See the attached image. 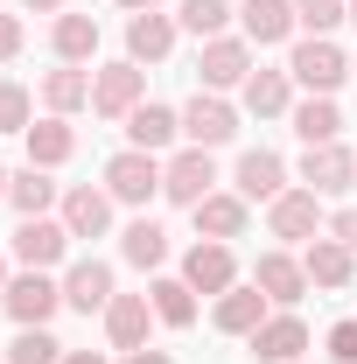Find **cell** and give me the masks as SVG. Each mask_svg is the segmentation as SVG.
I'll use <instances>...</instances> for the list:
<instances>
[{"instance_id":"obj_7","label":"cell","mask_w":357,"mask_h":364,"mask_svg":"<svg viewBox=\"0 0 357 364\" xmlns=\"http://www.w3.org/2000/svg\"><path fill=\"white\" fill-rule=\"evenodd\" d=\"M238 140V105L224 98V91H196L189 105H182V147H231Z\"/></svg>"},{"instance_id":"obj_37","label":"cell","mask_w":357,"mask_h":364,"mask_svg":"<svg viewBox=\"0 0 357 364\" xmlns=\"http://www.w3.org/2000/svg\"><path fill=\"white\" fill-rule=\"evenodd\" d=\"M21 43H28L21 14H7V7H0V63H14V56H21Z\"/></svg>"},{"instance_id":"obj_1","label":"cell","mask_w":357,"mask_h":364,"mask_svg":"<svg viewBox=\"0 0 357 364\" xmlns=\"http://www.w3.org/2000/svg\"><path fill=\"white\" fill-rule=\"evenodd\" d=\"M287 77H294V91L336 98V91L351 85V56L329 43V36H302V43H287Z\"/></svg>"},{"instance_id":"obj_8","label":"cell","mask_w":357,"mask_h":364,"mask_svg":"<svg viewBox=\"0 0 357 364\" xmlns=\"http://www.w3.org/2000/svg\"><path fill=\"white\" fill-rule=\"evenodd\" d=\"M161 161L169 154H147V147H119L112 161H105V189H112V203H154L161 196Z\"/></svg>"},{"instance_id":"obj_42","label":"cell","mask_w":357,"mask_h":364,"mask_svg":"<svg viewBox=\"0 0 357 364\" xmlns=\"http://www.w3.org/2000/svg\"><path fill=\"white\" fill-rule=\"evenodd\" d=\"M63 364H105L98 350H63Z\"/></svg>"},{"instance_id":"obj_13","label":"cell","mask_w":357,"mask_h":364,"mask_svg":"<svg viewBox=\"0 0 357 364\" xmlns=\"http://www.w3.org/2000/svg\"><path fill=\"white\" fill-rule=\"evenodd\" d=\"M112 210H119V203H112L105 182H70L63 203H56V218L70 225V238H105V231H112Z\"/></svg>"},{"instance_id":"obj_14","label":"cell","mask_w":357,"mask_h":364,"mask_svg":"<svg viewBox=\"0 0 357 364\" xmlns=\"http://www.w3.org/2000/svg\"><path fill=\"white\" fill-rule=\"evenodd\" d=\"M112 294H119V280H112L105 259H70V267H63V309H78V316H105Z\"/></svg>"},{"instance_id":"obj_26","label":"cell","mask_w":357,"mask_h":364,"mask_svg":"<svg viewBox=\"0 0 357 364\" xmlns=\"http://www.w3.org/2000/svg\"><path fill=\"white\" fill-rule=\"evenodd\" d=\"M36 98H43V112H56V119L85 112V105H91V70H85V63H56V70H43Z\"/></svg>"},{"instance_id":"obj_32","label":"cell","mask_w":357,"mask_h":364,"mask_svg":"<svg viewBox=\"0 0 357 364\" xmlns=\"http://www.w3.org/2000/svg\"><path fill=\"white\" fill-rule=\"evenodd\" d=\"M231 0H176V21L182 36H196V43H211V36H231Z\"/></svg>"},{"instance_id":"obj_11","label":"cell","mask_w":357,"mask_h":364,"mask_svg":"<svg viewBox=\"0 0 357 364\" xmlns=\"http://www.w3.org/2000/svg\"><path fill=\"white\" fill-rule=\"evenodd\" d=\"M252 287L267 294L273 309H294V301L309 294V267H302V252H287V245H267V252L252 259Z\"/></svg>"},{"instance_id":"obj_12","label":"cell","mask_w":357,"mask_h":364,"mask_svg":"<svg viewBox=\"0 0 357 364\" xmlns=\"http://www.w3.org/2000/svg\"><path fill=\"white\" fill-rule=\"evenodd\" d=\"M176 273L196 287V294H211V301H218L224 287H238V280H245V273H238V252H231V245H218V238H196V245L182 252Z\"/></svg>"},{"instance_id":"obj_33","label":"cell","mask_w":357,"mask_h":364,"mask_svg":"<svg viewBox=\"0 0 357 364\" xmlns=\"http://www.w3.org/2000/svg\"><path fill=\"white\" fill-rule=\"evenodd\" d=\"M36 127V91L21 77H0V134H28Z\"/></svg>"},{"instance_id":"obj_24","label":"cell","mask_w":357,"mask_h":364,"mask_svg":"<svg viewBox=\"0 0 357 364\" xmlns=\"http://www.w3.org/2000/svg\"><path fill=\"white\" fill-rule=\"evenodd\" d=\"M7 203H14L21 218H49V210L63 203V182H56V168H36V161H21V168L7 176Z\"/></svg>"},{"instance_id":"obj_43","label":"cell","mask_w":357,"mask_h":364,"mask_svg":"<svg viewBox=\"0 0 357 364\" xmlns=\"http://www.w3.org/2000/svg\"><path fill=\"white\" fill-rule=\"evenodd\" d=\"M7 176H14V168H7V161H0V203H7Z\"/></svg>"},{"instance_id":"obj_29","label":"cell","mask_w":357,"mask_h":364,"mask_svg":"<svg viewBox=\"0 0 357 364\" xmlns=\"http://www.w3.org/2000/svg\"><path fill=\"white\" fill-rule=\"evenodd\" d=\"M98 43H105V36H98V14H70V7H63V14L49 21V49H56V63H91Z\"/></svg>"},{"instance_id":"obj_6","label":"cell","mask_w":357,"mask_h":364,"mask_svg":"<svg viewBox=\"0 0 357 364\" xmlns=\"http://www.w3.org/2000/svg\"><path fill=\"white\" fill-rule=\"evenodd\" d=\"M134 105H147V70H140L134 56L91 70V112H98V119H119V127H127Z\"/></svg>"},{"instance_id":"obj_34","label":"cell","mask_w":357,"mask_h":364,"mask_svg":"<svg viewBox=\"0 0 357 364\" xmlns=\"http://www.w3.org/2000/svg\"><path fill=\"white\" fill-rule=\"evenodd\" d=\"M0 364H63V343L49 329H14V343H7Z\"/></svg>"},{"instance_id":"obj_25","label":"cell","mask_w":357,"mask_h":364,"mask_svg":"<svg viewBox=\"0 0 357 364\" xmlns=\"http://www.w3.org/2000/svg\"><path fill=\"white\" fill-rule=\"evenodd\" d=\"M238 105H245V112H260V119H287V112H294V77H287V63H280V70L260 63V70L238 85Z\"/></svg>"},{"instance_id":"obj_4","label":"cell","mask_w":357,"mask_h":364,"mask_svg":"<svg viewBox=\"0 0 357 364\" xmlns=\"http://www.w3.org/2000/svg\"><path fill=\"white\" fill-rule=\"evenodd\" d=\"M322 231H329L322 196H315V189H302V182H294V189H280V196L267 203V238H280L287 252H294V245H309V238H322Z\"/></svg>"},{"instance_id":"obj_2","label":"cell","mask_w":357,"mask_h":364,"mask_svg":"<svg viewBox=\"0 0 357 364\" xmlns=\"http://www.w3.org/2000/svg\"><path fill=\"white\" fill-rule=\"evenodd\" d=\"M0 309L14 316V329H49V322H56V309H63V273H36V267H21L14 280H7Z\"/></svg>"},{"instance_id":"obj_17","label":"cell","mask_w":357,"mask_h":364,"mask_svg":"<svg viewBox=\"0 0 357 364\" xmlns=\"http://www.w3.org/2000/svg\"><path fill=\"white\" fill-rule=\"evenodd\" d=\"M189 218H196V238H218V245H231V238H245V231H252V203H245L238 189H211V196H203Z\"/></svg>"},{"instance_id":"obj_5","label":"cell","mask_w":357,"mask_h":364,"mask_svg":"<svg viewBox=\"0 0 357 364\" xmlns=\"http://www.w3.org/2000/svg\"><path fill=\"white\" fill-rule=\"evenodd\" d=\"M252 70H260V56H252L245 36H211V43H196V91H238Z\"/></svg>"},{"instance_id":"obj_38","label":"cell","mask_w":357,"mask_h":364,"mask_svg":"<svg viewBox=\"0 0 357 364\" xmlns=\"http://www.w3.org/2000/svg\"><path fill=\"white\" fill-rule=\"evenodd\" d=\"M329 238H343L357 252V203H343V210H329Z\"/></svg>"},{"instance_id":"obj_10","label":"cell","mask_w":357,"mask_h":364,"mask_svg":"<svg viewBox=\"0 0 357 364\" xmlns=\"http://www.w3.org/2000/svg\"><path fill=\"white\" fill-rule=\"evenodd\" d=\"M302 189H315V196H351L357 189V147H343V140H329V147H302Z\"/></svg>"},{"instance_id":"obj_41","label":"cell","mask_w":357,"mask_h":364,"mask_svg":"<svg viewBox=\"0 0 357 364\" xmlns=\"http://www.w3.org/2000/svg\"><path fill=\"white\" fill-rule=\"evenodd\" d=\"M112 7H127V14H147V7H169V0H112Z\"/></svg>"},{"instance_id":"obj_9","label":"cell","mask_w":357,"mask_h":364,"mask_svg":"<svg viewBox=\"0 0 357 364\" xmlns=\"http://www.w3.org/2000/svg\"><path fill=\"white\" fill-rule=\"evenodd\" d=\"M211 189H218V161H211V147H176V154L161 161V196H169L176 210H196Z\"/></svg>"},{"instance_id":"obj_39","label":"cell","mask_w":357,"mask_h":364,"mask_svg":"<svg viewBox=\"0 0 357 364\" xmlns=\"http://www.w3.org/2000/svg\"><path fill=\"white\" fill-rule=\"evenodd\" d=\"M119 364H176V358H169V350H154V343H147V350H127V358H119Z\"/></svg>"},{"instance_id":"obj_40","label":"cell","mask_w":357,"mask_h":364,"mask_svg":"<svg viewBox=\"0 0 357 364\" xmlns=\"http://www.w3.org/2000/svg\"><path fill=\"white\" fill-rule=\"evenodd\" d=\"M21 7H28V14H63L70 0H21Z\"/></svg>"},{"instance_id":"obj_27","label":"cell","mask_w":357,"mask_h":364,"mask_svg":"<svg viewBox=\"0 0 357 364\" xmlns=\"http://www.w3.org/2000/svg\"><path fill=\"white\" fill-rule=\"evenodd\" d=\"M287 127H294V140H302V147H329V140H343V105L309 91V98H294Z\"/></svg>"},{"instance_id":"obj_45","label":"cell","mask_w":357,"mask_h":364,"mask_svg":"<svg viewBox=\"0 0 357 364\" xmlns=\"http://www.w3.org/2000/svg\"><path fill=\"white\" fill-rule=\"evenodd\" d=\"M351 28H357V0H351Z\"/></svg>"},{"instance_id":"obj_30","label":"cell","mask_w":357,"mask_h":364,"mask_svg":"<svg viewBox=\"0 0 357 364\" xmlns=\"http://www.w3.org/2000/svg\"><path fill=\"white\" fill-rule=\"evenodd\" d=\"M147 301H154V322H161V329H189V322H196V287H189L182 273H154V280H147Z\"/></svg>"},{"instance_id":"obj_44","label":"cell","mask_w":357,"mask_h":364,"mask_svg":"<svg viewBox=\"0 0 357 364\" xmlns=\"http://www.w3.org/2000/svg\"><path fill=\"white\" fill-rule=\"evenodd\" d=\"M7 280H14V273H7V252H0V294H7Z\"/></svg>"},{"instance_id":"obj_46","label":"cell","mask_w":357,"mask_h":364,"mask_svg":"<svg viewBox=\"0 0 357 364\" xmlns=\"http://www.w3.org/2000/svg\"><path fill=\"white\" fill-rule=\"evenodd\" d=\"M351 77H357V56H351Z\"/></svg>"},{"instance_id":"obj_35","label":"cell","mask_w":357,"mask_h":364,"mask_svg":"<svg viewBox=\"0 0 357 364\" xmlns=\"http://www.w3.org/2000/svg\"><path fill=\"white\" fill-rule=\"evenodd\" d=\"M294 21H302L309 36H329V28L351 21V0H294Z\"/></svg>"},{"instance_id":"obj_19","label":"cell","mask_w":357,"mask_h":364,"mask_svg":"<svg viewBox=\"0 0 357 364\" xmlns=\"http://www.w3.org/2000/svg\"><path fill=\"white\" fill-rule=\"evenodd\" d=\"M302 267H309V287L343 294V287L357 280V252L343 245V238H329V231H322V238H309V245H302Z\"/></svg>"},{"instance_id":"obj_23","label":"cell","mask_w":357,"mask_h":364,"mask_svg":"<svg viewBox=\"0 0 357 364\" xmlns=\"http://www.w3.org/2000/svg\"><path fill=\"white\" fill-rule=\"evenodd\" d=\"M176 36H182V21H176V14H161V7L127 14V56H134V63H169Z\"/></svg>"},{"instance_id":"obj_16","label":"cell","mask_w":357,"mask_h":364,"mask_svg":"<svg viewBox=\"0 0 357 364\" xmlns=\"http://www.w3.org/2000/svg\"><path fill=\"white\" fill-rule=\"evenodd\" d=\"M231 189H238L245 203H273V196H280V189H294V182H287V161H280L273 147H245V154H238V168H231Z\"/></svg>"},{"instance_id":"obj_20","label":"cell","mask_w":357,"mask_h":364,"mask_svg":"<svg viewBox=\"0 0 357 364\" xmlns=\"http://www.w3.org/2000/svg\"><path fill=\"white\" fill-rule=\"evenodd\" d=\"M294 0H245L238 7V36L252 49H280V43H294Z\"/></svg>"},{"instance_id":"obj_15","label":"cell","mask_w":357,"mask_h":364,"mask_svg":"<svg viewBox=\"0 0 357 364\" xmlns=\"http://www.w3.org/2000/svg\"><path fill=\"white\" fill-rule=\"evenodd\" d=\"M245 343H252V358H260V364H302V350H309V322L294 316V309H273Z\"/></svg>"},{"instance_id":"obj_28","label":"cell","mask_w":357,"mask_h":364,"mask_svg":"<svg viewBox=\"0 0 357 364\" xmlns=\"http://www.w3.org/2000/svg\"><path fill=\"white\" fill-rule=\"evenodd\" d=\"M119 259H127L134 273H161V267H169V231H161V218L119 225Z\"/></svg>"},{"instance_id":"obj_21","label":"cell","mask_w":357,"mask_h":364,"mask_svg":"<svg viewBox=\"0 0 357 364\" xmlns=\"http://www.w3.org/2000/svg\"><path fill=\"white\" fill-rule=\"evenodd\" d=\"M105 343L127 358V350H147V329H154V301L147 294H112V309H105Z\"/></svg>"},{"instance_id":"obj_31","label":"cell","mask_w":357,"mask_h":364,"mask_svg":"<svg viewBox=\"0 0 357 364\" xmlns=\"http://www.w3.org/2000/svg\"><path fill=\"white\" fill-rule=\"evenodd\" d=\"M21 140H28V161H36V168H63V161L78 154V127H70V119H56V112H43Z\"/></svg>"},{"instance_id":"obj_3","label":"cell","mask_w":357,"mask_h":364,"mask_svg":"<svg viewBox=\"0 0 357 364\" xmlns=\"http://www.w3.org/2000/svg\"><path fill=\"white\" fill-rule=\"evenodd\" d=\"M7 259L14 267H36V273H56L70 259V225L63 218H21L7 231Z\"/></svg>"},{"instance_id":"obj_22","label":"cell","mask_w":357,"mask_h":364,"mask_svg":"<svg viewBox=\"0 0 357 364\" xmlns=\"http://www.w3.org/2000/svg\"><path fill=\"white\" fill-rule=\"evenodd\" d=\"M182 140V105H134L127 112V147H147V154H176Z\"/></svg>"},{"instance_id":"obj_18","label":"cell","mask_w":357,"mask_h":364,"mask_svg":"<svg viewBox=\"0 0 357 364\" xmlns=\"http://www.w3.org/2000/svg\"><path fill=\"white\" fill-rule=\"evenodd\" d=\"M267 316H273V301L260 294V287H252V280L224 287L218 301H211V329H218V336H252V329H260Z\"/></svg>"},{"instance_id":"obj_36","label":"cell","mask_w":357,"mask_h":364,"mask_svg":"<svg viewBox=\"0 0 357 364\" xmlns=\"http://www.w3.org/2000/svg\"><path fill=\"white\" fill-rule=\"evenodd\" d=\"M322 343H329V358H336V364H357V316H351V322H336Z\"/></svg>"}]
</instances>
